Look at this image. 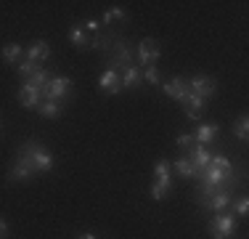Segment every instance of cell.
Masks as SVG:
<instances>
[{
    "mask_svg": "<svg viewBox=\"0 0 249 239\" xmlns=\"http://www.w3.org/2000/svg\"><path fill=\"white\" fill-rule=\"evenodd\" d=\"M162 93L167 96V99L178 101V104H183V101L191 96V88H188V77H186V75H178V77H173V80L162 82Z\"/></svg>",
    "mask_w": 249,
    "mask_h": 239,
    "instance_id": "9",
    "label": "cell"
},
{
    "mask_svg": "<svg viewBox=\"0 0 249 239\" xmlns=\"http://www.w3.org/2000/svg\"><path fill=\"white\" fill-rule=\"evenodd\" d=\"M204 109H207V101L199 99V96H188L186 101H183V112H186V120L188 122H201V117H204Z\"/></svg>",
    "mask_w": 249,
    "mask_h": 239,
    "instance_id": "15",
    "label": "cell"
},
{
    "mask_svg": "<svg viewBox=\"0 0 249 239\" xmlns=\"http://www.w3.org/2000/svg\"><path fill=\"white\" fill-rule=\"evenodd\" d=\"M173 191V186H167V183H159V181H151V186H149V197L154 202H162L164 197Z\"/></svg>",
    "mask_w": 249,
    "mask_h": 239,
    "instance_id": "25",
    "label": "cell"
},
{
    "mask_svg": "<svg viewBox=\"0 0 249 239\" xmlns=\"http://www.w3.org/2000/svg\"><path fill=\"white\" fill-rule=\"evenodd\" d=\"M43 99L45 101H64V104H69V101L74 99V80L67 75H53L51 82L43 88Z\"/></svg>",
    "mask_w": 249,
    "mask_h": 239,
    "instance_id": "4",
    "label": "cell"
},
{
    "mask_svg": "<svg viewBox=\"0 0 249 239\" xmlns=\"http://www.w3.org/2000/svg\"><path fill=\"white\" fill-rule=\"evenodd\" d=\"M233 202H236V205H231V213H233L236 218H247V213H249V199L241 194L239 199H233Z\"/></svg>",
    "mask_w": 249,
    "mask_h": 239,
    "instance_id": "29",
    "label": "cell"
},
{
    "mask_svg": "<svg viewBox=\"0 0 249 239\" xmlns=\"http://www.w3.org/2000/svg\"><path fill=\"white\" fill-rule=\"evenodd\" d=\"M215 152H220V149H212V146H201V143H194V149L186 154L188 162L194 165V170H196V181H199V173L204 170L207 165H210V159H212V154H215Z\"/></svg>",
    "mask_w": 249,
    "mask_h": 239,
    "instance_id": "12",
    "label": "cell"
},
{
    "mask_svg": "<svg viewBox=\"0 0 249 239\" xmlns=\"http://www.w3.org/2000/svg\"><path fill=\"white\" fill-rule=\"evenodd\" d=\"M64 101H40V106H37V115L43 117V120H58L64 115Z\"/></svg>",
    "mask_w": 249,
    "mask_h": 239,
    "instance_id": "21",
    "label": "cell"
},
{
    "mask_svg": "<svg viewBox=\"0 0 249 239\" xmlns=\"http://www.w3.org/2000/svg\"><path fill=\"white\" fill-rule=\"evenodd\" d=\"M0 128H3V117H0Z\"/></svg>",
    "mask_w": 249,
    "mask_h": 239,
    "instance_id": "34",
    "label": "cell"
},
{
    "mask_svg": "<svg viewBox=\"0 0 249 239\" xmlns=\"http://www.w3.org/2000/svg\"><path fill=\"white\" fill-rule=\"evenodd\" d=\"M231 128H233V136H236L239 141H247V139H249V117L244 115V112H241V115L233 120V125H231Z\"/></svg>",
    "mask_w": 249,
    "mask_h": 239,
    "instance_id": "23",
    "label": "cell"
},
{
    "mask_svg": "<svg viewBox=\"0 0 249 239\" xmlns=\"http://www.w3.org/2000/svg\"><path fill=\"white\" fill-rule=\"evenodd\" d=\"M69 43H72L74 48H80V51H90V35L82 29V24L80 21H74L72 27H69Z\"/></svg>",
    "mask_w": 249,
    "mask_h": 239,
    "instance_id": "17",
    "label": "cell"
},
{
    "mask_svg": "<svg viewBox=\"0 0 249 239\" xmlns=\"http://www.w3.org/2000/svg\"><path fill=\"white\" fill-rule=\"evenodd\" d=\"M194 143H201V146H212V143L217 141V136H220V125L217 122H199L196 128H194Z\"/></svg>",
    "mask_w": 249,
    "mask_h": 239,
    "instance_id": "14",
    "label": "cell"
},
{
    "mask_svg": "<svg viewBox=\"0 0 249 239\" xmlns=\"http://www.w3.org/2000/svg\"><path fill=\"white\" fill-rule=\"evenodd\" d=\"M77 239H98L96 234H93V231H82V234L80 237H77Z\"/></svg>",
    "mask_w": 249,
    "mask_h": 239,
    "instance_id": "33",
    "label": "cell"
},
{
    "mask_svg": "<svg viewBox=\"0 0 249 239\" xmlns=\"http://www.w3.org/2000/svg\"><path fill=\"white\" fill-rule=\"evenodd\" d=\"M101 59H104V69H114V72L122 69L124 72L127 67L135 64V43L130 38H124L122 32H114L109 51L101 53Z\"/></svg>",
    "mask_w": 249,
    "mask_h": 239,
    "instance_id": "1",
    "label": "cell"
},
{
    "mask_svg": "<svg viewBox=\"0 0 249 239\" xmlns=\"http://www.w3.org/2000/svg\"><path fill=\"white\" fill-rule=\"evenodd\" d=\"M233 191L236 189H217L215 194H210L207 199H201L196 202V207L201 213H210V215H215V213H223V210H231V205H233Z\"/></svg>",
    "mask_w": 249,
    "mask_h": 239,
    "instance_id": "7",
    "label": "cell"
},
{
    "mask_svg": "<svg viewBox=\"0 0 249 239\" xmlns=\"http://www.w3.org/2000/svg\"><path fill=\"white\" fill-rule=\"evenodd\" d=\"M37 176V170H35L32 159L27 157V154H14V159H11V167H8V176H5V181L8 183H29L32 178Z\"/></svg>",
    "mask_w": 249,
    "mask_h": 239,
    "instance_id": "6",
    "label": "cell"
},
{
    "mask_svg": "<svg viewBox=\"0 0 249 239\" xmlns=\"http://www.w3.org/2000/svg\"><path fill=\"white\" fill-rule=\"evenodd\" d=\"M51 77H53V75H51V69H48V67H40V69L35 72L32 77H29L27 82H32L35 88H40V91H43V88H45V85H48V82H51Z\"/></svg>",
    "mask_w": 249,
    "mask_h": 239,
    "instance_id": "24",
    "label": "cell"
},
{
    "mask_svg": "<svg viewBox=\"0 0 249 239\" xmlns=\"http://www.w3.org/2000/svg\"><path fill=\"white\" fill-rule=\"evenodd\" d=\"M188 88H191L194 96H199V99H204V101H210V99H215V96H217V80H215V77H210V75L188 77Z\"/></svg>",
    "mask_w": 249,
    "mask_h": 239,
    "instance_id": "8",
    "label": "cell"
},
{
    "mask_svg": "<svg viewBox=\"0 0 249 239\" xmlns=\"http://www.w3.org/2000/svg\"><path fill=\"white\" fill-rule=\"evenodd\" d=\"M143 85V69L141 67H127L122 72V91H135V88Z\"/></svg>",
    "mask_w": 249,
    "mask_h": 239,
    "instance_id": "19",
    "label": "cell"
},
{
    "mask_svg": "<svg viewBox=\"0 0 249 239\" xmlns=\"http://www.w3.org/2000/svg\"><path fill=\"white\" fill-rule=\"evenodd\" d=\"M3 237H8V223H5V218L0 215V239Z\"/></svg>",
    "mask_w": 249,
    "mask_h": 239,
    "instance_id": "32",
    "label": "cell"
},
{
    "mask_svg": "<svg viewBox=\"0 0 249 239\" xmlns=\"http://www.w3.org/2000/svg\"><path fill=\"white\" fill-rule=\"evenodd\" d=\"M173 170H175L180 178H186V181H196V170H194L191 162H188L186 154H180V157L173 159Z\"/></svg>",
    "mask_w": 249,
    "mask_h": 239,
    "instance_id": "22",
    "label": "cell"
},
{
    "mask_svg": "<svg viewBox=\"0 0 249 239\" xmlns=\"http://www.w3.org/2000/svg\"><path fill=\"white\" fill-rule=\"evenodd\" d=\"M19 154H27L29 159H32V165H35V170H37V176L40 173H51L53 170V165H56V157H53V152L48 146H43L40 141H35V139H27L24 143H21L19 149H16Z\"/></svg>",
    "mask_w": 249,
    "mask_h": 239,
    "instance_id": "2",
    "label": "cell"
},
{
    "mask_svg": "<svg viewBox=\"0 0 249 239\" xmlns=\"http://www.w3.org/2000/svg\"><path fill=\"white\" fill-rule=\"evenodd\" d=\"M51 56H53V48L48 45V40H32L29 45H24V59L32 64L45 67V61H51Z\"/></svg>",
    "mask_w": 249,
    "mask_h": 239,
    "instance_id": "10",
    "label": "cell"
},
{
    "mask_svg": "<svg viewBox=\"0 0 249 239\" xmlns=\"http://www.w3.org/2000/svg\"><path fill=\"white\" fill-rule=\"evenodd\" d=\"M3 239H8V237H3Z\"/></svg>",
    "mask_w": 249,
    "mask_h": 239,
    "instance_id": "35",
    "label": "cell"
},
{
    "mask_svg": "<svg viewBox=\"0 0 249 239\" xmlns=\"http://www.w3.org/2000/svg\"><path fill=\"white\" fill-rule=\"evenodd\" d=\"M143 82H149V85H162V72L157 67H146L143 69Z\"/></svg>",
    "mask_w": 249,
    "mask_h": 239,
    "instance_id": "30",
    "label": "cell"
},
{
    "mask_svg": "<svg viewBox=\"0 0 249 239\" xmlns=\"http://www.w3.org/2000/svg\"><path fill=\"white\" fill-rule=\"evenodd\" d=\"M239 229V218H236L231 210H223V213H215L207 223V234L212 239H231Z\"/></svg>",
    "mask_w": 249,
    "mask_h": 239,
    "instance_id": "3",
    "label": "cell"
},
{
    "mask_svg": "<svg viewBox=\"0 0 249 239\" xmlns=\"http://www.w3.org/2000/svg\"><path fill=\"white\" fill-rule=\"evenodd\" d=\"M210 165H212V167H217V170H225V173H231V170H236V165H233V162H231V159H228V157H225V154H223V152H215V154H212V159H210Z\"/></svg>",
    "mask_w": 249,
    "mask_h": 239,
    "instance_id": "26",
    "label": "cell"
},
{
    "mask_svg": "<svg viewBox=\"0 0 249 239\" xmlns=\"http://www.w3.org/2000/svg\"><path fill=\"white\" fill-rule=\"evenodd\" d=\"M37 69H40V64H32V61H27V59H21V61L16 64V75H19L21 80H29Z\"/></svg>",
    "mask_w": 249,
    "mask_h": 239,
    "instance_id": "27",
    "label": "cell"
},
{
    "mask_svg": "<svg viewBox=\"0 0 249 239\" xmlns=\"http://www.w3.org/2000/svg\"><path fill=\"white\" fill-rule=\"evenodd\" d=\"M159 56H162V43L157 38H143L135 43V67H157Z\"/></svg>",
    "mask_w": 249,
    "mask_h": 239,
    "instance_id": "5",
    "label": "cell"
},
{
    "mask_svg": "<svg viewBox=\"0 0 249 239\" xmlns=\"http://www.w3.org/2000/svg\"><path fill=\"white\" fill-rule=\"evenodd\" d=\"M98 88L104 96H117L122 93V72H114V69H104L98 77Z\"/></svg>",
    "mask_w": 249,
    "mask_h": 239,
    "instance_id": "13",
    "label": "cell"
},
{
    "mask_svg": "<svg viewBox=\"0 0 249 239\" xmlns=\"http://www.w3.org/2000/svg\"><path fill=\"white\" fill-rule=\"evenodd\" d=\"M0 59H3L5 64H11V67H16V64L24 59V45L21 43H5L0 48Z\"/></svg>",
    "mask_w": 249,
    "mask_h": 239,
    "instance_id": "20",
    "label": "cell"
},
{
    "mask_svg": "<svg viewBox=\"0 0 249 239\" xmlns=\"http://www.w3.org/2000/svg\"><path fill=\"white\" fill-rule=\"evenodd\" d=\"M175 146L180 149V154H188V152L194 149V136H191V133H178Z\"/></svg>",
    "mask_w": 249,
    "mask_h": 239,
    "instance_id": "28",
    "label": "cell"
},
{
    "mask_svg": "<svg viewBox=\"0 0 249 239\" xmlns=\"http://www.w3.org/2000/svg\"><path fill=\"white\" fill-rule=\"evenodd\" d=\"M16 101H19L24 109H37L40 101H43V91H40V88H35L32 82L21 80L19 82V91H16Z\"/></svg>",
    "mask_w": 249,
    "mask_h": 239,
    "instance_id": "11",
    "label": "cell"
},
{
    "mask_svg": "<svg viewBox=\"0 0 249 239\" xmlns=\"http://www.w3.org/2000/svg\"><path fill=\"white\" fill-rule=\"evenodd\" d=\"M151 176H154V181L167 183V186H173V189H175V181H173V165H170V159H157V162H154Z\"/></svg>",
    "mask_w": 249,
    "mask_h": 239,
    "instance_id": "18",
    "label": "cell"
},
{
    "mask_svg": "<svg viewBox=\"0 0 249 239\" xmlns=\"http://www.w3.org/2000/svg\"><path fill=\"white\" fill-rule=\"evenodd\" d=\"M114 21H120V24H127V21H130V11L120 8V5H111V8H106V11H104V16L98 19V24H101L104 29H109Z\"/></svg>",
    "mask_w": 249,
    "mask_h": 239,
    "instance_id": "16",
    "label": "cell"
},
{
    "mask_svg": "<svg viewBox=\"0 0 249 239\" xmlns=\"http://www.w3.org/2000/svg\"><path fill=\"white\" fill-rule=\"evenodd\" d=\"M80 24H82V29H85V32L90 35V38H93L96 32H101V29H104V27L98 24V19H85V21H80Z\"/></svg>",
    "mask_w": 249,
    "mask_h": 239,
    "instance_id": "31",
    "label": "cell"
}]
</instances>
